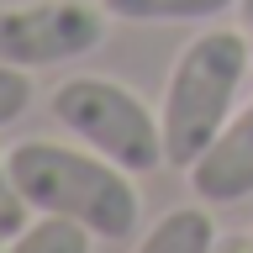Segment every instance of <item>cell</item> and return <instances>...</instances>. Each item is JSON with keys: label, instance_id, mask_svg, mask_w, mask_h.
<instances>
[{"label": "cell", "instance_id": "6da1fadb", "mask_svg": "<svg viewBox=\"0 0 253 253\" xmlns=\"http://www.w3.org/2000/svg\"><path fill=\"white\" fill-rule=\"evenodd\" d=\"M11 174L37 216H63L95 237H132L142 227L137 174L95 148H69L53 137L11 142Z\"/></svg>", "mask_w": 253, "mask_h": 253}, {"label": "cell", "instance_id": "7a4b0ae2", "mask_svg": "<svg viewBox=\"0 0 253 253\" xmlns=\"http://www.w3.org/2000/svg\"><path fill=\"white\" fill-rule=\"evenodd\" d=\"M248 69H253V53L243 27H201L179 47V58L164 79V100H158L164 148H169L174 169H190L211 148V137L232 122Z\"/></svg>", "mask_w": 253, "mask_h": 253}, {"label": "cell", "instance_id": "3957f363", "mask_svg": "<svg viewBox=\"0 0 253 253\" xmlns=\"http://www.w3.org/2000/svg\"><path fill=\"white\" fill-rule=\"evenodd\" d=\"M47 111H53V122L69 137H79L84 148L116 158L132 174H153V169L169 164L158 111L132 84H122V79L74 74V79H63L58 90L47 95Z\"/></svg>", "mask_w": 253, "mask_h": 253}, {"label": "cell", "instance_id": "277c9868", "mask_svg": "<svg viewBox=\"0 0 253 253\" xmlns=\"http://www.w3.org/2000/svg\"><path fill=\"white\" fill-rule=\"evenodd\" d=\"M111 11L100 0H11L0 5V58L16 69L79 63L106 42Z\"/></svg>", "mask_w": 253, "mask_h": 253}, {"label": "cell", "instance_id": "5b68a950", "mask_svg": "<svg viewBox=\"0 0 253 253\" xmlns=\"http://www.w3.org/2000/svg\"><path fill=\"white\" fill-rule=\"evenodd\" d=\"M185 179H190V195L206 206H237L253 195V100L232 111V122L185 169Z\"/></svg>", "mask_w": 253, "mask_h": 253}, {"label": "cell", "instance_id": "8992f818", "mask_svg": "<svg viewBox=\"0 0 253 253\" xmlns=\"http://www.w3.org/2000/svg\"><path fill=\"white\" fill-rule=\"evenodd\" d=\"M216 221H211V206L190 201V206H169L164 216L137 237L132 253H211L216 248Z\"/></svg>", "mask_w": 253, "mask_h": 253}, {"label": "cell", "instance_id": "52a82bcc", "mask_svg": "<svg viewBox=\"0 0 253 253\" xmlns=\"http://www.w3.org/2000/svg\"><path fill=\"white\" fill-rule=\"evenodd\" d=\"M111 11V21H221L227 11H237V0H100Z\"/></svg>", "mask_w": 253, "mask_h": 253}, {"label": "cell", "instance_id": "ba28073f", "mask_svg": "<svg viewBox=\"0 0 253 253\" xmlns=\"http://www.w3.org/2000/svg\"><path fill=\"white\" fill-rule=\"evenodd\" d=\"M90 248H95L90 227L63 221V216H32L16 237H5L0 253H90Z\"/></svg>", "mask_w": 253, "mask_h": 253}, {"label": "cell", "instance_id": "9c48e42d", "mask_svg": "<svg viewBox=\"0 0 253 253\" xmlns=\"http://www.w3.org/2000/svg\"><path fill=\"white\" fill-rule=\"evenodd\" d=\"M32 216L37 211L27 206V195H21V185H16V174H11V148H0V243L16 237Z\"/></svg>", "mask_w": 253, "mask_h": 253}, {"label": "cell", "instance_id": "30bf717a", "mask_svg": "<svg viewBox=\"0 0 253 253\" xmlns=\"http://www.w3.org/2000/svg\"><path fill=\"white\" fill-rule=\"evenodd\" d=\"M27 106H32V69H16L0 58V126L27 116Z\"/></svg>", "mask_w": 253, "mask_h": 253}, {"label": "cell", "instance_id": "8fae6325", "mask_svg": "<svg viewBox=\"0 0 253 253\" xmlns=\"http://www.w3.org/2000/svg\"><path fill=\"white\" fill-rule=\"evenodd\" d=\"M211 253H248V232H221Z\"/></svg>", "mask_w": 253, "mask_h": 253}, {"label": "cell", "instance_id": "7c38bea8", "mask_svg": "<svg viewBox=\"0 0 253 253\" xmlns=\"http://www.w3.org/2000/svg\"><path fill=\"white\" fill-rule=\"evenodd\" d=\"M237 16H243V37H248V53H253V0H237Z\"/></svg>", "mask_w": 253, "mask_h": 253}, {"label": "cell", "instance_id": "4fadbf2b", "mask_svg": "<svg viewBox=\"0 0 253 253\" xmlns=\"http://www.w3.org/2000/svg\"><path fill=\"white\" fill-rule=\"evenodd\" d=\"M248 253H253V227H248Z\"/></svg>", "mask_w": 253, "mask_h": 253}, {"label": "cell", "instance_id": "5bb4252c", "mask_svg": "<svg viewBox=\"0 0 253 253\" xmlns=\"http://www.w3.org/2000/svg\"><path fill=\"white\" fill-rule=\"evenodd\" d=\"M0 248H5V243H0Z\"/></svg>", "mask_w": 253, "mask_h": 253}]
</instances>
